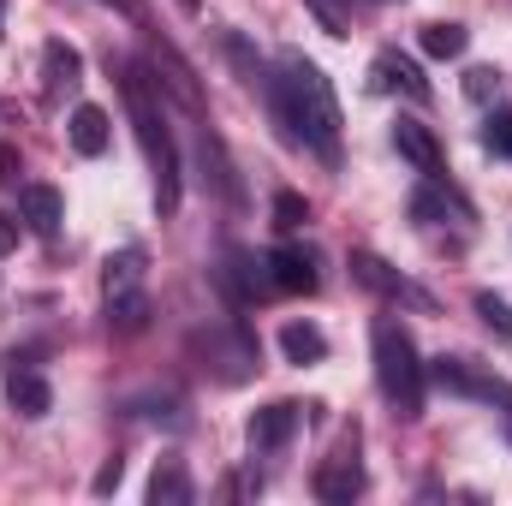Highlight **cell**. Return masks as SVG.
<instances>
[{
  "instance_id": "8992f818",
  "label": "cell",
  "mask_w": 512,
  "mask_h": 506,
  "mask_svg": "<svg viewBox=\"0 0 512 506\" xmlns=\"http://www.w3.org/2000/svg\"><path fill=\"white\" fill-rule=\"evenodd\" d=\"M316 495L328 506H346L364 495V459H358V435L334 453V459H322V471H316Z\"/></svg>"
},
{
  "instance_id": "d4e9b609",
  "label": "cell",
  "mask_w": 512,
  "mask_h": 506,
  "mask_svg": "<svg viewBox=\"0 0 512 506\" xmlns=\"http://www.w3.org/2000/svg\"><path fill=\"white\" fill-rule=\"evenodd\" d=\"M310 12H316L334 36H346V12H340V0H310Z\"/></svg>"
},
{
  "instance_id": "6da1fadb",
  "label": "cell",
  "mask_w": 512,
  "mask_h": 506,
  "mask_svg": "<svg viewBox=\"0 0 512 506\" xmlns=\"http://www.w3.org/2000/svg\"><path fill=\"white\" fill-rule=\"evenodd\" d=\"M268 90V108L280 120L286 143H310L316 155H340V102H334V84L322 78L316 60L304 54H280V72L262 84Z\"/></svg>"
},
{
  "instance_id": "83f0119b",
  "label": "cell",
  "mask_w": 512,
  "mask_h": 506,
  "mask_svg": "<svg viewBox=\"0 0 512 506\" xmlns=\"http://www.w3.org/2000/svg\"><path fill=\"white\" fill-rule=\"evenodd\" d=\"M102 6H114V12H126V18H137V0H102Z\"/></svg>"
},
{
  "instance_id": "52a82bcc",
  "label": "cell",
  "mask_w": 512,
  "mask_h": 506,
  "mask_svg": "<svg viewBox=\"0 0 512 506\" xmlns=\"http://www.w3.org/2000/svg\"><path fill=\"white\" fill-rule=\"evenodd\" d=\"M352 274H358L370 292H382L387 304H411V310H429V292H423V286H411L405 274H393V268H387L376 251H352Z\"/></svg>"
},
{
  "instance_id": "3957f363",
  "label": "cell",
  "mask_w": 512,
  "mask_h": 506,
  "mask_svg": "<svg viewBox=\"0 0 512 506\" xmlns=\"http://www.w3.org/2000/svg\"><path fill=\"white\" fill-rule=\"evenodd\" d=\"M126 108H131V126H137V143H143V161L155 173V203H161V215H173L179 209V149H173V131H167L137 66L126 72Z\"/></svg>"
},
{
  "instance_id": "f1b7e54d",
  "label": "cell",
  "mask_w": 512,
  "mask_h": 506,
  "mask_svg": "<svg viewBox=\"0 0 512 506\" xmlns=\"http://www.w3.org/2000/svg\"><path fill=\"white\" fill-rule=\"evenodd\" d=\"M179 6H185V12H197V0H179Z\"/></svg>"
},
{
  "instance_id": "e0dca14e",
  "label": "cell",
  "mask_w": 512,
  "mask_h": 506,
  "mask_svg": "<svg viewBox=\"0 0 512 506\" xmlns=\"http://www.w3.org/2000/svg\"><path fill=\"white\" fill-rule=\"evenodd\" d=\"M149 501L155 506H185L191 501V471H185L179 459H161L155 477H149Z\"/></svg>"
},
{
  "instance_id": "4fadbf2b",
  "label": "cell",
  "mask_w": 512,
  "mask_h": 506,
  "mask_svg": "<svg viewBox=\"0 0 512 506\" xmlns=\"http://www.w3.org/2000/svg\"><path fill=\"white\" fill-rule=\"evenodd\" d=\"M6 405H12L18 417H48V411H54V387L36 376V370H12V376H6Z\"/></svg>"
},
{
  "instance_id": "5b68a950",
  "label": "cell",
  "mask_w": 512,
  "mask_h": 506,
  "mask_svg": "<svg viewBox=\"0 0 512 506\" xmlns=\"http://www.w3.org/2000/svg\"><path fill=\"white\" fill-rule=\"evenodd\" d=\"M197 346H209V370L227 381H245L256 376V364H262V352H256V340L245 328H215V334H197Z\"/></svg>"
},
{
  "instance_id": "603a6c76",
  "label": "cell",
  "mask_w": 512,
  "mask_h": 506,
  "mask_svg": "<svg viewBox=\"0 0 512 506\" xmlns=\"http://www.w3.org/2000/svg\"><path fill=\"white\" fill-rule=\"evenodd\" d=\"M483 143H489V155H512V108H495V114H489Z\"/></svg>"
},
{
  "instance_id": "9c48e42d",
  "label": "cell",
  "mask_w": 512,
  "mask_h": 506,
  "mask_svg": "<svg viewBox=\"0 0 512 506\" xmlns=\"http://www.w3.org/2000/svg\"><path fill=\"white\" fill-rule=\"evenodd\" d=\"M298 423H304V405H298V399L262 405V411L251 417V453H280V447L298 435Z\"/></svg>"
},
{
  "instance_id": "5bb4252c",
  "label": "cell",
  "mask_w": 512,
  "mask_h": 506,
  "mask_svg": "<svg viewBox=\"0 0 512 506\" xmlns=\"http://www.w3.org/2000/svg\"><path fill=\"white\" fill-rule=\"evenodd\" d=\"M42 72H48V90H54V96H66V90H78V84H84V54H78L72 42H60V36H54V42L42 48Z\"/></svg>"
},
{
  "instance_id": "4316f807",
  "label": "cell",
  "mask_w": 512,
  "mask_h": 506,
  "mask_svg": "<svg viewBox=\"0 0 512 506\" xmlns=\"http://www.w3.org/2000/svg\"><path fill=\"white\" fill-rule=\"evenodd\" d=\"M12 245H18V221H6V215H0V256L12 251Z\"/></svg>"
},
{
  "instance_id": "ba28073f",
  "label": "cell",
  "mask_w": 512,
  "mask_h": 506,
  "mask_svg": "<svg viewBox=\"0 0 512 506\" xmlns=\"http://www.w3.org/2000/svg\"><path fill=\"white\" fill-rule=\"evenodd\" d=\"M262 268H268V286L274 292H316L322 286L316 256L304 251V245H274V251L262 256Z\"/></svg>"
},
{
  "instance_id": "44dd1931",
  "label": "cell",
  "mask_w": 512,
  "mask_h": 506,
  "mask_svg": "<svg viewBox=\"0 0 512 506\" xmlns=\"http://www.w3.org/2000/svg\"><path fill=\"white\" fill-rule=\"evenodd\" d=\"M465 96L483 102V108L501 102V72H495V66H471V72H465Z\"/></svg>"
},
{
  "instance_id": "277c9868",
  "label": "cell",
  "mask_w": 512,
  "mask_h": 506,
  "mask_svg": "<svg viewBox=\"0 0 512 506\" xmlns=\"http://www.w3.org/2000/svg\"><path fill=\"white\" fill-rule=\"evenodd\" d=\"M143 245H120V251L102 262V304H108V322L120 334H137L149 322V292H143Z\"/></svg>"
},
{
  "instance_id": "7402d4cb",
  "label": "cell",
  "mask_w": 512,
  "mask_h": 506,
  "mask_svg": "<svg viewBox=\"0 0 512 506\" xmlns=\"http://www.w3.org/2000/svg\"><path fill=\"white\" fill-rule=\"evenodd\" d=\"M471 304H477V316H483V322H489L501 340H512V304H507V298H495V292H477Z\"/></svg>"
},
{
  "instance_id": "ffe728a7",
  "label": "cell",
  "mask_w": 512,
  "mask_h": 506,
  "mask_svg": "<svg viewBox=\"0 0 512 506\" xmlns=\"http://www.w3.org/2000/svg\"><path fill=\"white\" fill-rule=\"evenodd\" d=\"M304 221H310V203H304L298 191H274V227H280V233H298Z\"/></svg>"
},
{
  "instance_id": "7a4b0ae2",
  "label": "cell",
  "mask_w": 512,
  "mask_h": 506,
  "mask_svg": "<svg viewBox=\"0 0 512 506\" xmlns=\"http://www.w3.org/2000/svg\"><path fill=\"white\" fill-rule=\"evenodd\" d=\"M370 346H376V387H382V399L393 405V417L417 423V417H423V381H429V370L417 364L411 328H405L399 316H376Z\"/></svg>"
},
{
  "instance_id": "d6986e66",
  "label": "cell",
  "mask_w": 512,
  "mask_h": 506,
  "mask_svg": "<svg viewBox=\"0 0 512 506\" xmlns=\"http://www.w3.org/2000/svg\"><path fill=\"white\" fill-rule=\"evenodd\" d=\"M441 185H447V179H423V191H411V221H417V227H441V221H447Z\"/></svg>"
},
{
  "instance_id": "9a60e30c",
  "label": "cell",
  "mask_w": 512,
  "mask_h": 506,
  "mask_svg": "<svg viewBox=\"0 0 512 506\" xmlns=\"http://www.w3.org/2000/svg\"><path fill=\"white\" fill-rule=\"evenodd\" d=\"M108 137H114V126H108V114L96 108V102H84V108H72V149L78 155H108Z\"/></svg>"
},
{
  "instance_id": "484cf974",
  "label": "cell",
  "mask_w": 512,
  "mask_h": 506,
  "mask_svg": "<svg viewBox=\"0 0 512 506\" xmlns=\"http://www.w3.org/2000/svg\"><path fill=\"white\" fill-rule=\"evenodd\" d=\"M0 185H6V191H18V149H12V143L0 149Z\"/></svg>"
},
{
  "instance_id": "ac0fdd59",
  "label": "cell",
  "mask_w": 512,
  "mask_h": 506,
  "mask_svg": "<svg viewBox=\"0 0 512 506\" xmlns=\"http://www.w3.org/2000/svg\"><path fill=\"white\" fill-rule=\"evenodd\" d=\"M471 48V30L465 24H423V54L429 60H459Z\"/></svg>"
},
{
  "instance_id": "f546056e",
  "label": "cell",
  "mask_w": 512,
  "mask_h": 506,
  "mask_svg": "<svg viewBox=\"0 0 512 506\" xmlns=\"http://www.w3.org/2000/svg\"><path fill=\"white\" fill-rule=\"evenodd\" d=\"M0 36H6V30H0Z\"/></svg>"
},
{
  "instance_id": "2e32d148",
  "label": "cell",
  "mask_w": 512,
  "mask_h": 506,
  "mask_svg": "<svg viewBox=\"0 0 512 506\" xmlns=\"http://www.w3.org/2000/svg\"><path fill=\"white\" fill-rule=\"evenodd\" d=\"M280 352H286V364H322L328 358V334L316 322H286L280 328Z\"/></svg>"
},
{
  "instance_id": "cb8c5ba5",
  "label": "cell",
  "mask_w": 512,
  "mask_h": 506,
  "mask_svg": "<svg viewBox=\"0 0 512 506\" xmlns=\"http://www.w3.org/2000/svg\"><path fill=\"white\" fill-rule=\"evenodd\" d=\"M120 477H126V459H108V465L96 471V483H90V489H96V495H114V489H120Z\"/></svg>"
},
{
  "instance_id": "8fae6325",
  "label": "cell",
  "mask_w": 512,
  "mask_h": 506,
  "mask_svg": "<svg viewBox=\"0 0 512 506\" xmlns=\"http://www.w3.org/2000/svg\"><path fill=\"white\" fill-rule=\"evenodd\" d=\"M18 221L36 233V239H54L60 221H66V203L54 185H18Z\"/></svg>"
},
{
  "instance_id": "7c38bea8",
  "label": "cell",
  "mask_w": 512,
  "mask_h": 506,
  "mask_svg": "<svg viewBox=\"0 0 512 506\" xmlns=\"http://www.w3.org/2000/svg\"><path fill=\"white\" fill-rule=\"evenodd\" d=\"M370 90H399V96H411V102H429V78H423V66L417 60H405V54H376V66H370Z\"/></svg>"
},
{
  "instance_id": "30bf717a",
  "label": "cell",
  "mask_w": 512,
  "mask_h": 506,
  "mask_svg": "<svg viewBox=\"0 0 512 506\" xmlns=\"http://www.w3.org/2000/svg\"><path fill=\"white\" fill-rule=\"evenodd\" d=\"M393 149H399L423 179H447V155H441L435 131L423 126V120H399V126H393Z\"/></svg>"
}]
</instances>
